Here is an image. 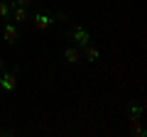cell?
<instances>
[{"instance_id":"cell-1","label":"cell","mask_w":147,"mask_h":137,"mask_svg":"<svg viewBox=\"0 0 147 137\" xmlns=\"http://www.w3.org/2000/svg\"><path fill=\"white\" fill-rule=\"evenodd\" d=\"M69 37L74 39V44H76V47H86V44L93 42L91 32L86 30L84 25H71V27H69Z\"/></svg>"},{"instance_id":"cell-2","label":"cell","mask_w":147,"mask_h":137,"mask_svg":"<svg viewBox=\"0 0 147 137\" xmlns=\"http://www.w3.org/2000/svg\"><path fill=\"white\" fill-rule=\"evenodd\" d=\"M0 88L5 93H12L17 88V68L12 71H0Z\"/></svg>"},{"instance_id":"cell-3","label":"cell","mask_w":147,"mask_h":137,"mask_svg":"<svg viewBox=\"0 0 147 137\" xmlns=\"http://www.w3.org/2000/svg\"><path fill=\"white\" fill-rule=\"evenodd\" d=\"M3 39H5V44H17L20 42V27L12 20H7L5 25H3Z\"/></svg>"},{"instance_id":"cell-4","label":"cell","mask_w":147,"mask_h":137,"mask_svg":"<svg viewBox=\"0 0 147 137\" xmlns=\"http://www.w3.org/2000/svg\"><path fill=\"white\" fill-rule=\"evenodd\" d=\"M12 10H10V20L15 22V25H22V22H27V17H30V12H27L25 5H15V3H10Z\"/></svg>"},{"instance_id":"cell-5","label":"cell","mask_w":147,"mask_h":137,"mask_svg":"<svg viewBox=\"0 0 147 137\" xmlns=\"http://www.w3.org/2000/svg\"><path fill=\"white\" fill-rule=\"evenodd\" d=\"M52 22H54L52 15H47V12H37V15H34V30L37 32H44V30H49Z\"/></svg>"},{"instance_id":"cell-6","label":"cell","mask_w":147,"mask_h":137,"mask_svg":"<svg viewBox=\"0 0 147 137\" xmlns=\"http://www.w3.org/2000/svg\"><path fill=\"white\" fill-rule=\"evenodd\" d=\"M64 61L71 64V66L81 64V52H79V47H66V49H64Z\"/></svg>"},{"instance_id":"cell-7","label":"cell","mask_w":147,"mask_h":137,"mask_svg":"<svg viewBox=\"0 0 147 137\" xmlns=\"http://www.w3.org/2000/svg\"><path fill=\"white\" fill-rule=\"evenodd\" d=\"M81 49H84V54H81V56H86L88 61H98V59H100V49L96 47L93 42H91V44H86V47H81Z\"/></svg>"},{"instance_id":"cell-8","label":"cell","mask_w":147,"mask_h":137,"mask_svg":"<svg viewBox=\"0 0 147 137\" xmlns=\"http://www.w3.org/2000/svg\"><path fill=\"white\" fill-rule=\"evenodd\" d=\"M130 132L137 135V137H145V130H142V125H140V118H132L130 115Z\"/></svg>"},{"instance_id":"cell-9","label":"cell","mask_w":147,"mask_h":137,"mask_svg":"<svg viewBox=\"0 0 147 137\" xmlns=\"http://www.w3.org/2000/svg\"><path fill=\"white\" fill-rule=\"evenodd\" d=\"M10 10H12V5L7 3V0H0V20H10Z\"/></svg>"},{"instance_id":"cell-10","label":"cell","mask_w":147,"mask_h":137,"mask_svg":"<svg viewBox=\"0 0 147 137\" xmlns=\"http://www.w3.org/2000/svg\"><path fill=\"white\" fill-rule=\"evenodd\" d=\"M127 113H130L132 118H140L142 115V105L140 103H130V105H127Z\"/></svg>"},{"instance_id":"cell-11","label":"cell","mask_w":147,"mask_h":137,"mask_svg":"<svg viewBox=\"0 0 147 137\" xmlns=\"http://www.w3.org/2000/svg\"><path fill=\"white\" fill-rule=\"evenodd\" d=\"M15 5H25V7H30V5H32V0H15Z\"/></svg>"},{"instance_id":"cell-12","label":"cell","mask_w":147,"mask_h":137,"mask_svg":"<svg viewBox=\"0 0 147 137\" xmlns=\"http://www.w3.org/2000/svg\"><path fill=\"white\" fill-rule=\"evenodd\" d=\"M0 71H5V61L3 59H0Z\"/></svg>"}]
</instances>
